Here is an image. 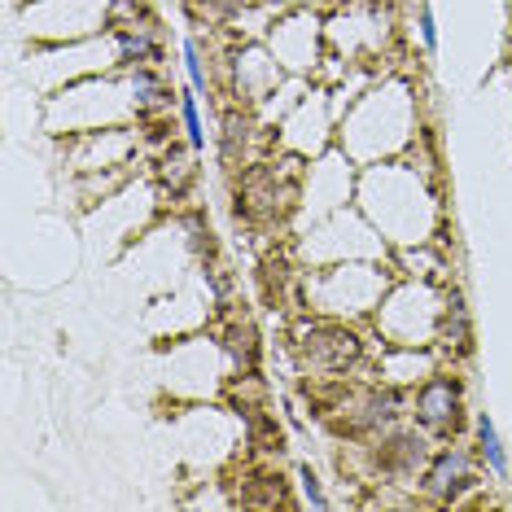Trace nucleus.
I'll use <instances>...</instances> for the list:
<instances>
[{"mask_svg":"<svg viewBox=\"0 0 512 512\" xmlns=\"http://www.w3.org/2000/svg\"><path fill=\"white\" fill-rule=\"evenodd\" d=\"M442 302L429 285H399L390 298H381L377 324L394 346H429L442 333Z\"/></svg>","mask_w":512,"mask_h":512,"instance_id":"obj_1","label":"nucleus"},{"mask_svg":"<svg viewBox=\"0 0 512 512\" xmlns=\"http://www.w3.org/2000/svg\"><path fill=\"white\" fill-rule=\"evenodd\" d=\"M311 298L329 316H364V311L381 307V298H386V272L355 267V263L329 267V272H320L311 281Z\"/></svg>","mask_w":512,"mask_h":512,"instance_id":"obj_2","label":"nucleus"},{"mask_svg":"<svg viewBox=\"0 0 512 512\" xmlns=\"http://www.w3.org/2000/svg\"><path fill=\"white\" fill-rule=\"evenodd\" d=\"M359 355H364V342H359L355 329H346V324H311L307 333L298 337V359L302 368L311 372H324V377H337V372L355 368Z\"/></svg>","mask_w":512,"mask_h":512,"instance_id":"obj_3","label":"nucleus"},{"mask_svg":"<svg viewBox=\"0 0 512 512\" xmlns=\"http://www.w3.org/2000/svg\"><path fill=\"white\" fill-rule=\"evenodd\" d=\"M416 421H421L425 434H456L460 429V381L451 377V372H434V377L421 381V390H416Z\"/></svg>","mask_w":512,"mask_h":512,"instance_id":"obj_4","label":"nucleus"},{"mask_svg":"<svg viewBox=\"0 0 512 512\" xmlns=\"http://www.w3.org/2000/svg\"><path fill=\"white\" fill-rule=\"evenodd\" d=\"M372 464H377V473L390 477V482H412L429 464V438L416 434V429H386L377 451H372Z\"/></svg>","mask_w":512,"mask_h":512,"instance_id":"obj_5","label":"nucleus"},{"mask_svg":"<svg viewBox=\"0 0 512 512\" xmlns=\"http://www.w3.org/2000/svg\"><path fill=\"white\" fill-rule=\"evenodd\" d=\"M464 486H473V460L469 451L460 447H442L429 456L425 473H421V491L429 499H438V504H456Z\"/></svg>","mask_w":512,"mask_h":512,"instance_id":"obj_6","label":"nucleus"},{"mask_svg":"<svg viewBox=\"0 0 512 512\" xmlns=\"http://www.w3.org/2000/svg\"><path fill=\"white\" fill-rule=\"evenodd\" d=\"M473 429H477V456H482V464H486V469H491L495 477H508V451H504V442H499L495 421H491L486 412H477Z\"/></svg>","mask_w":512,"mask_h":512,"instance_id":"obj_7","label":"nucleus"},{"mask_svg":"<svg viewBox=\"0 0 512 512\" xmlns=\"http://www.w3.org/2000/svg\"><path fill=\"white\" fill-rule=\"evenodd\" d=\"M132 106L145 110V114L171 106V88L162 84V79L149 71V66H136V71H132Z\"/></svg>","mask_w":512,"mask_h":512,"instance_id":"obj_8","label":"nucleus"},{"mask_svg":"<svg viewBox=\"0 0 512 512\" xmlns=\"http://www.w3.org/2000/svg\"><path fill=\"white\" fill-rule=\"evenodd\" d=\"M386 372L394 386H403V381H425V377H434V359L416 355V346H394V355L386 359Z\"/></svg>","mask_w":512,"mask_h":512,"instance_id":"obj_9","label":"nucleus"},{"mask_svg":"<svg viewBox=\"0 0 512 512\" xmlns=\"http://www.w3.org/2000/svg\"><path fill=\"white\" fill-rule=\"evenodd\" d=\"M442 342L456 346V351H469V311H464V298L460 289L447 294V311H442Z\"/></svg>","mask_w":512,"mask_h":512,"instance_id":"obj_10","label":"nucleus"},{"mask_svg":"<svg viewBox=\"0 0 512 512\" xmlns=\"http://www.w3.org/2000/svg\"><path fill=\"white\" fill-rule=\"evenodd\" d=\"M119 62L123 66H149V62H158V44L145 40L141 31H123V36H119Z\"/></svg>","mask_w":512,"mask_h":512,"instance_id":"obj_11","label":"nucleus"},{"mask_svg":"<svg viewBox=\"0 0 512 512\" xmlns=\"http://www.w3.org/2000/svg\"><path fill=\"white\" fill-rule=\"evenodd\" d=\"M180 119H184V132H189V145H193V149H202V141H206V132H202V114H197V97H189V92L180 97Z\"/></svg>","mask_w":512,"mask_h":512,"instance_id":"obj_12","label":"nucleus"},{"mask_svg":"<svg viewBox=\"0 0 512 512\" xmlns=\"http://www.w3.org/2000/svg\"><path fill=\"white\" fill-rule=\"evenodd\" d=\"M184 71H189V84H193L197 92L206 88V66H202V53H197V44H193V40L184 44Z\"/></svg>","mask_w":512,"mask_h":512,"instance_id":"obj_13","label":"nucleus"},{"mask_svg":"<svg viewBox=\"0 0 512 512\" xmlns=\"http://www.w3.org/2000/svg\"><path fill=\"white\" fill-rule=\"evenodd\" d=\"M416 27H421V40H425V49L434 53V49H438V31H434V14H429V5H421V18H416Z\"/></svg>","mask_w":512,"mask_h":512,"instance_id":"obj_14","label":"nucleus"},{"mask_svg":"<svg viewBox=\"0 0 512 512\" xmlns=\"http://www.w3.org/2000/svg\"><path fill=\"white\" fill-rule=\"evenodd\" d=\"M302 491H307V504H311V508H329V499H324V491H320L316 477H311V469L302 473Z\"/></svg>","mask_w":512,"mask_h":512,"instance_id":"obj_15","label":"nucleus"}]
</instances>
